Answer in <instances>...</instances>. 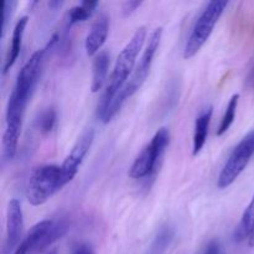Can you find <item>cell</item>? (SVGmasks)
Instances as JSON below:
<instances>
[{"label": "cell", "instance_id": "7402d4cb", "mask_svg": "<svg viewBox=\"0 0 254 254\" xmlns=\"http://www.w3.org/2000/svg\"><path fill=\"white\" fill-rule=\"evenodd\" d=\"M203 254H222L220 243H218L217 241H212V242H210L207 247H206L205 253Z\"/></svg>", "mask_w": 254, "mask_h": 254}, {"label": "cell", "instance_id": "277c9868", "mask_svg": "<svg viewBox=\"0 0 254 254\" xmlns=\"http://www.w3.org/2000/svg\"><path fill=\"white\" fill-rule=\"evenodd\" d=\"M57 40H59V36L54 35L49 44L46 45V47L37 50L36 52L32 54V56L27 60L24 67L20 69L16 82H15V86L10 96L19 99L22 103H29L30 98L32 97V93H34L35 88H36L37 83H39L40 77H41L45 56H46L49 49H51L56 44Z\"/></svg>", "mask_w": 254, "mask_h": 254}, {"label": "cell", "instance_id": "4fadbf2b", "mask_svg": "<svg viewBox=\"0 0 254 254\" xmlns=\"http://www.w3.org/2000/svg\"><path fill=\"white\" fill-rule=\"evenodd\" d=\"M111 64V56L107 51H99L94 56L93 60V74H92V84L91 89L93 93H97L102 89L107 81L108 76V68Z\"/></svg>", "mask_w": 254, "mask_h": 254}, {"label": "cell", "instance_id": "7c38bea8", "mask_svg": "<svg viewBox=\"0 0 254 254\" xmlns=\"http://www.w3.org/2000/svg\"><path fill=\"white\" fill-rule=\"evenodd\" d=\"M27 21H29V17L21 16L19 20H17L16 24H15L14 30H12L11 45H10L9 51H7L6 57H5L2 73H6V72L14 66L15 61H16L17 57H19L20 50H21L22 37H24V32H25V29H26Z\"/></svg>", "mask_w": 254, "mask_h": 254}, {"label": "cell", "instance_id": "ffe728a7", "mask_svg": "<svg viewBox=\"0 0 254 254\" xmlns=\"http://www.w3.org/2000/svg\"><path fill=\"white\" fill-rule=\"evenodd\" d=\"M15 6H16V1L14 0H6L2 2V24H1V39H4L5 32H6L7 24H9L10 19L12 16Z\"/></svg>", "mask_w": 254, "mask_h": 254}, {"label": "cell", "instance_id": "5bb4252c", "mask_svg": "<svg viewBox=\"0 0 254 254\" xmlns=\"http://www.w3.org/2000/svg\"><path fill=\"white\" fill-rule=\"evenodd\" d=\"M254 232V193L251 200L250 205L247 206L246 211L243 212L242 220L235 231V242H242L245 240H250L251 236Z\"/></svg>", "mask_w": 254, "mask_h": 254}, {"label": "cell", "instance_id": "5b68a950", "mask_svg": "<svg viewBox=\"0 0 254 254\" xmlns=\"http://www.w3.org/2000/svg\"><path fill=\"white\" fill-rule=\"evenodd\" d=\"M228 1H211L202 11V14L196 20L192 27L190 36L186 41L185 49H184V57L186 60L195 56L203 45L207 42L215 29L216 24L220 17L222 16L223 11L227 7Z\"/></svg>", "mask_w": 254, "mask_h": 254}, {"label": "cell", "instance_id": "484cf974", "mask_svg": "<svg viewBox=\"0 0 254 254\" xmlns=\"http://www.w3.org/2000/svg\"><path fill=\"white\" fill-rule=\"evenodd\" d=\"M62 4H64V1H59V0H56V1H50L49 6L52 7V9H57V7L61 6Z\"/></svg>", "mask_w": 254, "mask_h": 254}, {"label": "cell", "instance_id": "ac0fdd59", "mask_svg": "<svg viewBox=\"0 0 254 254\" xmlns=\"http://www.w3.org/2000/svg\"><path fill=\"white\" fill-rule=\"evenodd\" d=\"M174 235H175V231L171 227L170 225H165L160 228V231L156 235L155 240H154L153 246H151V254H160L170 245V242L173 241Z\"/></svg>", "mask_w": 254, "mask_h": 254}, {"label": "cell", "instance_id": "cb8c5ba5", "mask_svg": "<svg viewBox=\"0 0 254 254\" xmlns=\"http://www.w3.org/2000/svg\"><path fill=\"white\" fill-rule=\"evenodd\" d=\"M27 253H29V248H27V246L25 245L24 242H21L19 247L16 248V251H15L12 254H27Z\"/></svg>", "mask_w": 254, "mask_h": 254}, {"label": "cell", "instance_id": "d6986e66", "mask_svg": "<svg viewBox=\"0 0 254 254\" xmlns=\"http://www.w3.org/2000/svg\"><path fill=\"white\" fill-rule=\"evenodd\" d=\"M56 124V112L54 108H47L46 111L42 112L39 119V128L40 131L44 134L50 133L54 129Z\"/></svg>", "mask_w": 254, "mask_h": 254}, {"label": "cell", "instance_id": "8fae6325", "mask_svg": "<svg viewBox=\"0 0 254 254\" xmlns=\"http://www.w3.org/2000/svg\"><path fill=\"white\" fill-rule=\"evenodd\" d=\"M213 108L212 106H208L203 108L200 112L195 121V130H193V148L192 154L197 155L201 150H202L203 145H205L206 140H207L208 129H210L211 118H212Z\"/></svg>", "mask_w": 254, "mask_h": 254}, {"label": "cell", "instance_id": "7a4b0ae2", "mask_svg": "<svg viewBox=\"0 0 254 254\" xmlns=\"http://www.w3.org/2000/svg\"><path fill=\"white\" fill-rule=\"evenodd\" d=\"M161 37H163V27H156V29L151 32L150 36H149L148 44H146L145 49L143 50L141 57L139 59V62L136 64L134 72L131 73V76L129 77L128 82H127L126 86L117 93V96L114 97L113 101L111 102V104H109V107L107 108V111L104 112L103 117L101 118L102 123H109V122L117 116V113L121 111V108L123 107V104L126 103L127 99L130 98L131 96H134V94L141 88V86H143L144 82L146 81V78H148L149 76V72H150L151 64H153L154 61V56H155L156 51H158L159 49Z\"/></svg>", "mask_w": 254, "mask_h": 254}, {"label": "cell", "instance_id": "d4e9b609", "mask_svg": "<svg viewBox=\"0 0 254 254\" xmlns=\"http://www.w3.org/2000/svg\"><path fill=\"white\" fill-rule=\"evenodd\" d=\"M247 84L251 87V88L254 89V66L252 67V69H251L250 74H248L247 77Z\"/></svg>", "mask_w": 254, "mask_h": 254}, {"label": "cell", "instance_id": "30bf717a", "mask_svg": "<svg viewBox=\"0 0 254 254\" xmlns=\"http://www.w3.org/2000/svg\"><path fill=\"white\" fill-rule=\"evenodd\" d=\"M109 32V17L102 14L92 25L84 42V49L88 56H96L106 42Z\"/></svg>", "mask_w": 254, "mask_h": 254}, {"label": "cell", "instance_id": "6da1fadb", "mask_svg": "<svg viewBox=\"0 0 254 254\" xmlns=\"http://www.w3.org/2000/svg\"><path fill=\"white\" fill-rule=\"evenodd\" d=\"M146 40V29L144 26H140L136 29L131 39L129 40L128 44L126 45L122 52L119 54L117 59L114 68L109 76L108 83H107L106 91L99 101L98 109H97V116L101 119L104 112L109 107L111 102L113 101L114 97L117 96L119 91L126 86L128 82V77L131 76V73L135 69V62L143 49L144 44Z\"/></svg>", "mask_w": 254, "mask_h": 254}, {"label": "cell", "instance_id": "52a82bcc", "mask_svg": "<svg viewBox=\"0 0 254 254\" xmlns=\"http://www.w3.org/2000/svg\"><path fill=\"white\" fill-rule=\"evenodd\" d=\"M254 155V130L250 131L238 145L233 149L232 154L226 161L222 171L217 180V186L220 189H226L232 185L238 176L243 173L246 166Z\"/></svg>", "mask_w": 254, "mask_h": 254}, {"label": "cell", "instance_id": "4316f807", "mask_svg": "<svg viewBox=\"0 0 254 254\" xmlns=\"http://www.w3.org/2000/svg\"><path fill=\"white\" fill-rule=\"evenodd\" d=\"M46 254H57V251L54 250V251H50V252H47Z\"/></svg>", "mask_w": 254, "mask_h": 254}, {"label": "cell", "instance_id": "44dd1931", "mask_svg": "<svg viewBox=\"0 0 254 254\" xmlns=\"http://www.w3.org/2000/svg\"><path fill=\"white\" fill-rule=\"evenodd\" d=\"M141 4H143V2L138 1V0H135V1L124 2L123 6H122V12H123V16H129V15L133 14V12L135 11V10L138 9Z\"/></svg>", "mask_w": 254, "mask_h": 254}, {"label": "cell", "instance_id": "603a6c76", "mask_svg": "<svg viewBox=\"0 0 254 254\" xmlns=\"http://www.w3.org/2000/svg\"><path fill=\"white\" fill-rule=\"evenodd\" d=\"M72 254H94V253L89 246L82 245V246H79V247H77Z\"/></svg>", "mask_w": 254, "mask_h": 254}, {"label": "cell", "instance_id": "9a60e30c", "mask_svg": "<svg viewBox=\"0 0 254 254\" xmlns=\"http://www.w3.org/2000/svg\"><path fill=\"white\" fill-rule=\"evenodd\" d=\"M69 225H68V221L64 220V218H61V220H56L52 222L51 228L49 230V232L46 233V236L44 237V240L40 242V245L37 246V248L35 250L34 253H39L45 251L46 248H49L50 246L54 245L56 241L61 240L66 232L68 231Z\"/></svg>", "mask_w": 254, "mask_h": 254}, {"label": "cell", "instance_id": "2e32d148", "mask_svg": "<svg viewBox=\"0 0 254 254\" xmlns=\"http://www.w3.org/2000/svg\"><path fill=\"white\" fill-rule=\"evenodd\" d=\"M98 2L97 1H83L82 4L77 5V6L71 7L68 10V25L78 24V22L86 21L88 17H91V15L93 14V11L96 10Z\"/></svg>", "mask_w": 254, "mask_h": 254}, {"label": "cell", "instance_id": "3957f363", "mask_svg": "<svg viewBox=\"0 0 254 254\" xmlns=\"http://www.w3.org/2000/svg\"><path fill=\"white\" fill-rule=\"evenodd\" d=\"M62 185L61 166L47 164L34 169L29 178L26 197L30 205L40 206L59 192Z\"/></svg>", "mask_w": 254, "mask_h": 254}, {"label": "cell", "instance_id": "8992f818", "mask_svg": "<svg viewBox=\"0 0 254 254\" xmlns=\"http://www.w3.org/2000/svg\"><path fill=\"white\" fill-rule=\"evenodd\" d=\"M170 141V133L166 128H160L153 136L150 143L136 156L129 170L131 179H143L155 170L159 159L161 158Z\"/></svg>", "mask_w": 254, "mask_h": 254}, {"label": "cell", "instance_id": "ba28073f", "mask_svg": "<svg viewBox=\"0 0 254 254\" xmlns=\"http://www.w3.org/2000/svg\"><path fill=\"white\" fill-rule=\"evenodd\" d=\"M93 140L94 129L91 128V127L84 129L61 165L62 185L66 186L67 184L73 180L74 176L78 173L79 166L83 163V159L88 154L89 149H91L92 144H93Z\"/></svg>", "mask_w": 254, "mask_h": 254}, {"label": "cell", "instance_id": "e0dca14e", "mask_svg": "<svg viewBox=\"0 0 254 254\" xmlns=\"http://www.w3.org/2000/svg\"><path fill=\"white\" fill-rule=\"evenodd\" d=\"M238 99H240V94H233L231 97L230 102L227 104V108H226L225 114L222 117V121H221L220 127H218L217 135L221 136L231 128L232 123L235 122L236 113H237V107H238Z\"/></svg>", "mask_w": 254, "mask_h": 254}, {"label": "cell", "instance_id": "9c48e42d", "mask_svg": "<svg viewBox=\"0 0 254 254\" xmlns=\"http://www.w3.org/2000/svg\"><path fill=\"white\" fill-rule=\"evenodd\" d=\"M24 228V218H22L21 205L16 198H12L7 203L6 211V240H5L4 254L14 253L19 247L20 238Z\"/></svg>", "mask_w": 254, "mask_h": 254}]
</instances>
